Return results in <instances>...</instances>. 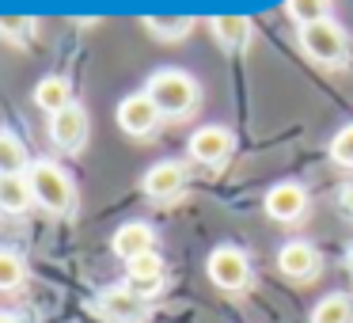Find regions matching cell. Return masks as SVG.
<instances>
[{"mask_svg":"<svg viewBox=\"0 0 353 323\" xmlns=\"http://www.w3.org/2000/svg\"><path fill=\"white\" fill-rule=\"evenodd\" d=\"M145 92H148V99L160 107L163 118L190 115V110L198 107V99H201L198 80L186 77L183 69H160V72H152V77H148V84H145Z\"/></svg>","mask_w":353,"mask_h":323,"instance_id":"cell-1","label":"cell"},{"mask_svg":"<svg viewBox=\"0 0 353 323\" xmlns=\"http://www.w3.org/2000/svg\"><path fill=\"white\" fill-rule=\"evenodd\" d=\"M27 183H31V194H34V206H42L46 213H72L77 209V186L72 179L57 168L54 160H34L27 168Z\"/></svg>","mask_w":353,"mask_h":323,"instance_id":"cell-2","label":"cell"},{"mask_svg":"<svg viewBox=\"0 0 353 323\" xmlns=\"http://www.w3.org/2000/svg\"><path fill=\"white\" fill-rule=\"evenodd\" d=\"M300 50L319 65H345V57H350L345 31L334 19H319V23L300 27Z\"/></svg>","mask_w":353,"mask_h":323,"instance_id":"cell-3","label":"cell"},{"mask_svg":"<svg viewBox=\"0 0 353 323\" xmlns=\"http://www.w3.org/2000/svg\"><path fill=\"white\" fill-rule=\"evenodd\" d=\"M205 274H209V282H213L216 289L239 293V289H247V282H251V262H247V255L239 251V247L224 244V247H216V251L209 255Z\"/></svg>","mask_w":353,"mask_h":323,"instance_id":"cell-4","label":"cell"},{"mask_svg":"<svg viewBox=\"0 0 353 323\" xmlns=\"http://www.w3.org/2000/svg\"><path fill=\"white\" fill-rule=\"evenodd\" d=\"M160 122H163V115H160V107L148 99V92L125 95V99L118 103V126H122V133H130V137H152Z\"/></svg>","mask_w":353,"mask_h":323,"instance_id":"cell-5","label":"cell"},{"mask_svg":"<svg viewBox=\"0 0 353 323\" xmlns=\"http://www.w3.org/2000/svg\"><path fill=\"white\" fill-rule=\"evenodd\" d=\"M95 312H99L107 323H145V320H148L145 297L130 293L125 285H118V289H107V293H103V297L95 300Z\"/></svg>","mask_w":353,"mask_h":323,"instance_id":"cell-6","label":"cell"},{"mask_svg":"<svg viewBox=\"0 0 353 323\" xmlns=\"http://www.w3.org/2000/svg\"><path fill=\"white\" fill-rule=\"evenodd\" d=\"M163 277H168V266H163V259L156 251L125 262V289L137 293V297H145V300L163 289Z\"/></svg>","mask_w":353,"mask_h":323,"instance_id":"cell-7","label":"cell"},{"mask_svg":"<svg viewBox=\"0 0 353 323\" xmlns=\"http://www.w3.org/2000/svg\"><path fill=\"white\" fill-rule=\"evenodd\" d=\"M50 137H54V145L65 148V153H80V148L88 145V110L80 107V103H72L61 115H54L50 118Z\"/></svg>","mask_w":353,"mask_h":323,"instance_id":"cell-8","label":"cell"},{"mask_svg":"<svg viewBox=\"0 0 353 323\" xmlns=\"http://www.w3.org/2000/svg\"><path fill=\"white\" fill-rule=\"evenodd\" d=\"M141 186H145V194L152 202H175L179 194L186 190V171H183V164H175V160H160L145 171Z\"/></svg>","mask_w":353,"mask_h":323,"instance_id":"cell-9","label":"cell"},{"mask_svg":"<svg viewBox=\"0 0 353 323\" xmlns=\"http://www.w3.org/2000/svg\"><path fill=\"white\" fill-rule=\"evenodd\" d=\"M232 145H236V141H232V133L224 130V126H201L190 137V156L198 164H205V168H221L232 156Z\"/></svg>","mask_w":353,"mask_h":323,"instance_id":"cell-10","label":"cell"},{"mask_svg":"<svg viewBox=\"0 0 353 323\" xmlns=\"http://www.w3.org/2000/svg\"><path fill=\"white\" fill-rule=\"evenodd\" d=\"M266 213L281 224H292L307 213V190L300 183H277L266 190Z\"/></svg>","mask_w":353,"mask_h":323,"instance_id":"cell-11","label":"cell"},{"mask_svg":"<svg viewBox=\"0 0 353 323\" xmlns=\"http://www.w3.org/2000/svg\"><path fill=\"white\" fill-rule=\"evenodd\" d=\"M110 251L122 262H133V259H141V255L156 251V232L148 228L145 221H130L110 236Z\"/></svg>","mask_w":353,"mask_h":323,"instance_id":"cell-12","label":"cell"},{"mask_svg":"<svg viewBox=\"0 0 353 323\" xmlns=\"http://www.w3.org/2000/svg\"><path fill=\"white\" fill-rule=\"evenodd\" d=\"M277 270L285 277H292V282H307V277L319 274V251L312 244H304V239H292V244H285L277 251Z\"/></svg>","mask_w":353,"mask_h":323,"instance_id":"cell-13","label":"cell"},{"mask_svg":"<svg viewBox=\"0 0 353 323\" xmlns=\"http://www.w3.org/2000/svg\"><path fill=\"white\" fill-rule=\"evenodd\" d=\"M34 103L54 118V115H61L65 107H72L77 99H72V88L65 77H42L39 84H34Z\"/></svg>","mask_w":353,"mask_h":323,"instance_id":"cell-14","label":"cell"},{"mask_svg":"<svg viewBox=\"0 0 353 323\" xmlns=\"http://www.w3.org/2000/svg\"><path fill=\"white\" fill-rule=\"evenodd\" d=\"M209 27H213V39L221 42V50H243L254 31L247 16H213Z\"/></svg>","mask_w":353,"mask_h":323,"instance_id":"cell-15","label":"cell"},{"mask_svg":"<svg viewBox=\"0 0 353 323\" xmlns=\"http://www.w3.org/2000/svg\"><path fill=\"white\" fill-rule=\"evenodd\" d=\"M34 206V194H31V183L27 175H0V213H27Z\"/></svg>","mask_w":353,"mask_h":323,"instance_id":"cell-16","label":"cell"},{"mask_svg":"<svg viewBox=\"0 0 353 323\" xmlns=\"http://www.w3.org/2000/svg\"><path fill=\"white\" fill-rule=\"evenodd\" d=\"M31 156H27V145L16 137V133L0 130V175H27L31 168Z\"/></svg>","mask_w":353,"mask_h":323,"instance_id":"cell-17","label":"cell"},{"mask_svg":"<svg viewBox=\"0 0 353 323\" xmlns=\"http://www.w3.org/2000/svg\"><path fill=\"white\" fill-rule=\"evenodd\" d=\"M145 31L160 42H183L194 31L190 16H145Z\"/></svg>","mask_w":353,"mask_h":323,"instance_id":"cell-18","label":"cell"},{"mask_svg":"<svg viewBox=\"0 0 353 323\" xmlns=\"http://www.w3.org/2000/svg\"><path fill=\"white\" fill-rule=\"evenodd\" d=\"M312 323H353V297L350 293H330L315 304Z\"/></svg>","mask_w":353,"mask_h":323,"instance_id":"cell-19","label":"cell"},{"mask_svg":"<svg viewBox=\"0 0 353 323\" xmlns=\"http://www.w3.org/2000/svg\"><path fill=\"white\" fill-rule=\"evenodd\" d=\"M327 12H330V0H285V16L300 27L327 19Z\"/></svg>","mask_w":353,"mask_h":323,"instance_id":"cell-20","label":"cell"},{"mask_svg":"<svg viewBox=\"0 0 353 323\" xmlns=\"http://www.w3.org/2000/svg\"><path fill=\"white\" fill-rule=\"evenodd\" d=\"M27 277V266L23 259H19L16 251H4L0 247V293H8V289H19Z\"/></svg>","mask_w":353,"mask_h":323,"instance_id":"cell-21","label":"cell"},{"mask_svg":"<svg viewBox=\"0 0 353 323\" xmlns=\"http://www.w3.org/2000/svg\"><path fill=\"white\" fill-rule=\"evenodd\" d=\"M330 160L342 164V168H353V122L334 133V141H330Z\"/></svg>","mask_w":353,"mask_h":323,"instance_id":"cell-22","label":"cell"},{"mask_svg":"<svg viewBox=\"0 0 353 323\" xmlns=\"http://www.w3.org/2000/svg\"><path fill=\"white\" fill-rule=\"evenodd\" d=\"M31 31H34V19L31 16H0V39L23 42Z\"/></svg>","mask_w":353,"mask_h":323,"instance_id":"cell-23","label":"cell"},{"mask_svg":"<svg viewBox=\"0 0 353 323\" xmlns=\"http://www.w3.org/2000/svg\"><path fill=\"white\" fill-rule=\"evenodd\" d=\"M338 202H342V209L353 217V186H345V190H342V198H338Z\"/></svg>","mask_w":353,"mask_h":323,"instance_id":"cell-24","label":"cell"},{"mask_svg":"<svg viewBox=\"0 0 353 323\" xmlns=\"http://www.w3.org/2000/svg\"><path fill=\"white\" fill-rule=\"evenodd\" d=\"M0 323H19L16 315H8V312H0Z\"/></svg>","mask_w":353,"mask_h":323,"instance_id":"cell-25","label":"cell"},{"mask_svg":"<svg viewBox=\"0 0 353 323\" xmlns=\"http://www.w3.org/2000/svg\"><path fill=\"white\" fill-rule=\"evenodd\" d=\"M345 262H350V274H353V247H350V255H345Z\"/></svg>","mask_w":353,"mask_h":323,"instance_id":"cell-26","label":"cell"}]
</instances>
